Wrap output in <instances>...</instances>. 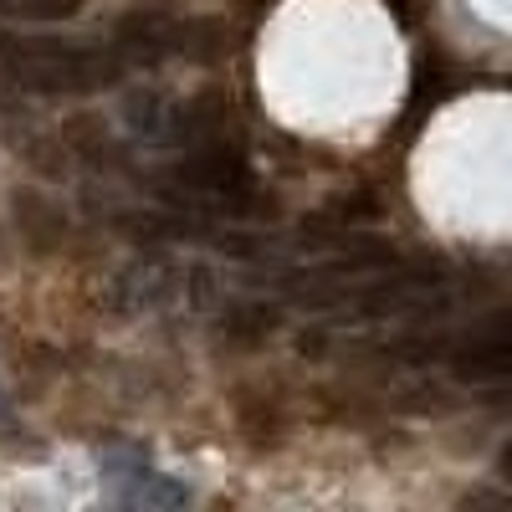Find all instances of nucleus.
Segmentation results:
<instances>
[{
  "label": "nucleus",
  "mask_w": 512,
  "mask_h": 512,
  "mask_svg": "<svg viewBox=\"0 0 512 512\" xmlns=\"http://www.w3.org/2000/svg\"><path fill=\"white\" fill-rule=\"evenodd\" d=\"M502 400H512V395H502Z\"/></svg>",
  "instance_id": "9"
},
{
  "label": "nucleus",
  "mask_w": 512,
  "mask_h": 512,
  "mask_svg": "<svg viewBox=\"0 0 512 512\" xmlns=\"http://www.w3.org/2000/svg\"><path fill=\"white\" fill-rule=\"evenodd\" d=\"M82 6H88V0H0V11L21 16V21H67Z\"/></svg>",
  "instance_id": "6"
},
{
  "label": "nucleus",
  "mask_w": 512,
  "mask_h": 512,
  "mask_svg": "<svg viewBox=\"0 0 512 512\" xmlns=\"http://www.w3.org/2000/svg\"><path fill=\"white\" fill-rule=\"evenodd\" d=\"M185 180L200 185V190H236L246 175H241V164L226 159V154H205V159H190L185 164Z\"/></svg>",
  "instance_id": "5"
},
{
  "label": "nucleus",
  "mask_w": 512,
  "mask_h": 512,
  "mask_svg": "<svg viewBox=\"0 0 512 512\" xmlns=\"http://www.w3.org/2000/svg\"><path fill=\"white\" fill-rule=\"evenodd\" d=\"M456 512H512V492L477 482V487H466V492L456 497Z\"/></svg>",
  "instance_id": "7"
},
{
  "label": "nucleus",
  "mask_w": 512,
  "mask_h": 512,
  "mask_svg": "<svg viewBox=\"0 0 512 512\" xmlns=\"http://www.w3.org/2000/svg\"><path fill=\"white\" fill-rule=\"evenodd\" d=\"M185 36V26H175L169 16H128L123 26H118V47L128 52V57H139V62H159V57H169L175 52V41Z\"/></svg>",
  "instance_id": "3"
},
{
  "label": "nucleus",
  "mask_w": 512,
  "mask_h": 512,
  "mask_svg": "<svg viewBox=\"0 0 512 512\" xmlns=\"http://www.w3.org/2000/svg\"><path fill=\"white\" fill-rule=\"evenodd\" d=\"M123 497L134 502L139 512H185V502H190V492L175 477H154V472H139L134 482L123 487Z\"/></svg>",
  "instance_id": "4"
},
{
  "label": "nucleus",
  "mask_w": 512,
  "mask_h": 512,
  "mask_svg": "<svg viewBox=\"0 0 512 512\" xmlns=\"http://www.w3.org/2000/svg\"><path fill=\"white\" fill-rule=\"evenodd\" d=\"M451 369H456V379H466V384L512 379V333H507V328H492V333L472 338V344H461V349L451 354Z\"/></svg>",
  "instance_id": "2"
},
{
  "label": "nucleus",
  "mask_w": 512,
  "mask_h": 512,
  "mask_svg": "<svg viewBox=\"0 0 512 512\" xmlns=\"http://www.w3.org/2000/svg\"><path fill=\"white\" fill-rule=\"evenodd\" d=\"M21 88L31 93H98L123 77V57L108 47H67V41H6L0 52Z\"/></svg>",
  "instance_id": "1"
},
{
  "label": "nucleus",
  "mask_w": 512,
  "mask_h": 512,
  "mask_svg": "<svg viewBox=\"0 0 512 512\" xmlns=\"http://www.w3.org/2000/svg\"><path fill=\"white\" fill-rule=\"evenodd\" d=\"M497 472H502V482L512 487V436H507V446L497 451Z\"/></svg>",
  "instance_id": "8"
}]
</instances>
